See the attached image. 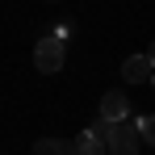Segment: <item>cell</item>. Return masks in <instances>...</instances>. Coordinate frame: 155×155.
I'll return each mask as SVG.
<instances>
[{
	"label": "cell",
	"mask_w": 155,
	"mask_h": 155,
	"mask_svg": "<svg viewBox=\"0 0 155 155\" xmlns=\"http://www.w3.org/2000/svg\"><path fill=\"white\" fill-rule=\"evenodd\" d=\"M151 76H155V63L147 54H130L126 63H122V80L126 84H151Z\"/></svg>",
	"instance_id": "obj_3"
},
{
	"label": "cell",
	"mask_w": 155,
	"mask_h": 155,
	"mask_svg": "<svg viewBox=\"0 0 155 155\" xmlns=\"http://www.w3.org/2000/svg\"><path fill=\"white\" fill-rule=\"evenodd\" d=\"M88 134H97V138H109V134H113V122H105L101 113H97V122L88 126Z\"/></svg>",
	"instance_id": "obj_8"
},
{
	"label": "cell",
	"mask_w": 155,
	"mask_h": 155,
	"mask_svg": "<svg viewBox=\"0 0 155 155\" xmlns=\"http://www.w3.org/2000/svg\"><path fill=\"white\" fill-rule=\"evenodd\" d=\"M34 155H76V143H67V138H38Z\"/></svg>",
	"instance_id": "obj_5"
},
{
	"label": "cell",
	"mask_w": 155,
	"mask_h": 155,
	"mask_svg": "<svg viewBox=\"0 0 155 155\" xmlns=\"http://www.w3.org/2000/svg\"><path fill=\"white\" fill-rule=\"evenodd\" d=\"M97 113H101L105 122H126V117H130V101H126V92H105Z\"/></svg>",
	"instance_id": "obj_4"
},
{
	"label": "cell",
	"mask_w": 155,
	"mask_h": 155,
	"mask_svg": "<svg viewBox=\"0 0 155 155\" xmlns=\"http://www.w3.org/2000/svg\"><path fill=\"white\" fill-rule=\"evenodd\" d=\"M138 130H143V143H147V147H155V113L138 117Z\"/></svg>",
	"instance_id": "obj_7"
},
{
	"label": "cell",
	"mask_w": 155,
	"mask_h": 155,
	"mask_svg": "<svg viewBox=\"0 0 155 155\" xmlns=\"http://www.w3.org/2000/svg\"><path fill=\"white\" fill-rule=\"evenodd\" d=\"M151 92H155V76H151Z\"/></svg>",
	"instance_id": "obj_10"
},
{
	"label": "cell",
	"mask_w": 155,
	"mask_h": 155,
	"mask_svg": "<svg viewBox=\"0 0 155 155\" xmlns=\"http://www.w3.org/2000/svg\"><path fill=\"white\" fill-rule=\"evenodd\" d=\"M76 155H109V143H105V138H97V134H88V130H84V134H80V138H76Z\"/></svg>",
	"instance_id": "obj_6"
},
{
	"label": "cell",
	"mask_w": 155,
	"mask_h": 155,
	"mask_svg": "<svg viewBox=\"0 0 155 155\" xmlns=\"http://www.w3.org/2000/svg\"><path fill=\"white\" fill-rule=\"evenodd\" d=\"M147 59H151V63H155V42H151V46H147Z\"/></svg>",
	"instance_id": "obj_9"
},
{
	"label": "cell",
	"mask_w": 155,
	"mask_h": 155,
	"mask_svg": "<svg viewBox=\"0 0 155 155\" xmlns=\"http://www.w3.org/2000/svg\"><path fill=\"white\" fill-rule=\"evenodd\" d=\"M105 143H109V155H138V147H143V130H138V117L113 122V134H109Z\"/></svg>",
	"instance_id": "obj_2"
},
{
	"label": "cell",
	"mask_w": 155,
	"mask_h": 155,
	"mask_svg": "<svg viewBox=\"0 0 155 155\" xmlns=\"http://www.w3.org/2000/svg\"><path fill=\"white\" fill-rule=\"evenodd\" d=\"M63 59H67V42L63 38H38V46H34V67L42 71V76H54V71H63Z\"/></svg>",
	"instance_id": "obj_1"
}]
</instances>
